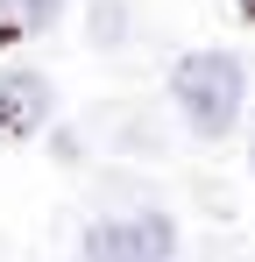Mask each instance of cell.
<instances>
[{
    "mask_svg": "<svg viewBox=\"0 0 255 262\" xmlns=\"http://www.w3.org/2000/svg\"><path fill=\"white\" fill-rule=\"evenodd\" d=\"M121 36H128V7H121V0H99V7H92V43L114 50Z\"/></svg>",
    "mask_w": 255,
    "mask_h": 262,
    "instance_id": "5b68a950",
    "label": "cell"
},
{
    "mask_svg": "<svg viewBox=\"0 0 255 262\" xmlns=\"http://www.w3.org/2000/svg\"><path fill=\"white\" fill-rule=\"evenodd\" d=\"M248 170H255V142H248Z\"/></svg>",
    "mask_w": 255,
    "mask_h": 262,
    "instance_id": "8992f818",
    "label": "cell"
},
{
    "mask_svg": "<svg viewBox=\"0 0 255 262\" xmlns=\"http://www.w3.org/2000/svg\"><path fill=\"white\" fill-rule=\"evenodd\" d=\"M177 227L170 213H107L85 227V262H170Z\"/></svg>",
    "mask_w": 255,
    "mask_h": 262,
    "instance_id": "7a4b0ae2",
    "label": "cell"
},
{
    "mask_svg": "<svg viewBox=\"0 0 255 262\" xmlns=\"http://www.w3.org/2000/svg\"><path fill=\"white\" fill-rule=\"evenodd\" d=\"M50 114H57L50 78L29 71V64H7V71H0V135H7V142L42 135V128H50Z\"/></svg>",
    "mask_w": 255,
    "mask_h": 262,
    "instance_id": "3957f363",
    "label": "cell"
},
{
    "mask_svg": "<svg viewBox=\"0 0 255 262\" xmlns=\"http://www.w3.org/2000/svg\"><path fill=\"white\" fill-rule=\"evenodd\" d=\"M241 7H248V14H255V0H241Z\"/></svg>",
    "mask_w": 255,
    "mask_h": 262,
    "instance_id": "52a82bcc",
    "label": "cell"
},
{
    "mask_svg": "<svg viewBox=\"0 0 255 262\" xmlns=\"http://www.w3.org/2000/svg\"><path fill=\"white\" fill-rule=\"evenodd\" d=\"M170 99H177L184 128L199 135V142H220V135L241 121L248 71H241L234 50H192V57H177V71H170Z\"/></svg>",
    "mask_w": 255,
    "mask_h": 262,
    "instance_id": "6da1fadb",
    "label": "cell"
},
{
    "mask_svg": "<svg viewBox=\"0 0 255 262\" xmlns=\"http://www.w3.org/2000/svg\"><path fill=\"white\" fill-rule=\"evenodd\" d=\"M57 14H64V0H0V29H22V36L57 29Z\"/></svg>",
    "mask_w": 255,
    "mask_h": 262,
    "instance_id": "277c9868",
    "label": "cell"
}]
</instances>
